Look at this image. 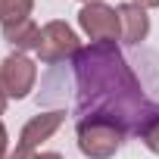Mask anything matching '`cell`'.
<instances>
[{
	"label": "cell",
	"mask_w": 159,
	"mask_h": 159,
	"mask_svg": "<svg viewBox=\"0 0 159 159\" xmlns=\"http://www.w3.org/2000/svg\"><path fill=\"white\" fill-rule=\"evenodd\" d=\"M143 3H159V0H143Z\"/></svg>",
	"instance_id": "6da1fadb"
}]
</instances>
